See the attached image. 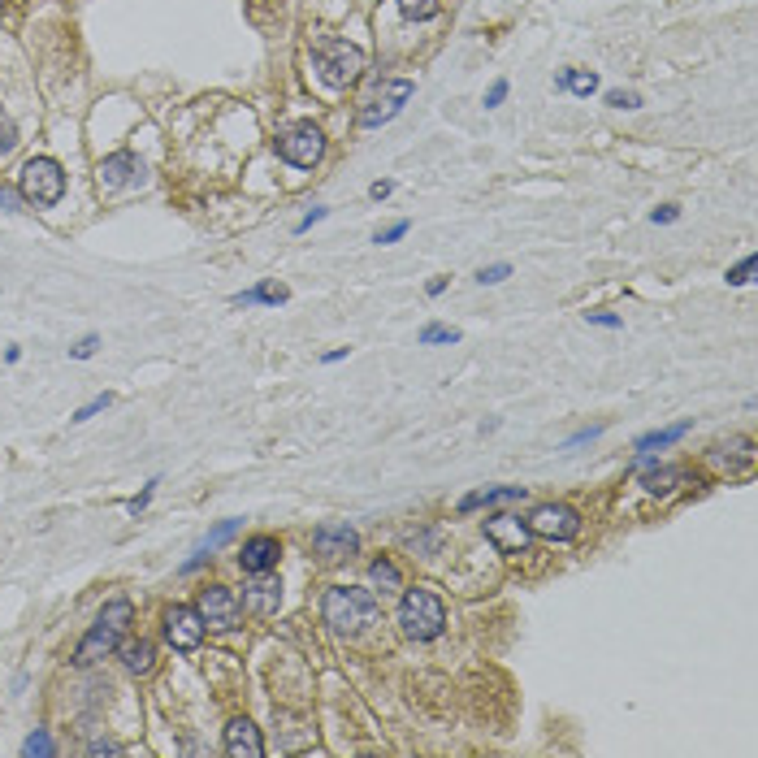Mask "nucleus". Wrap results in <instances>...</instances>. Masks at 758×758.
<instances>
[{"label":"nucleus","mask_w":758,"mask_h":758,"mask_svg":"<svg viewBox=\"0 0 758 758\" xmlns=\"http://www.w3.org/2000/svg\"><path fill=\"white\" fill-rule=\"evenodd\" d=\"M321 615L334 633H360L377 620V594L360 585H329L321 598Z\"/></svg>","instance_id":"f257e3e1"},{"label":"nucleus","mask_w":758,"mask_h":758,"mask_svg":"<svg viewBox=\"0 0 758 758\" xmlns=\"http://www.w3.org/2000/svg\"><path fill=\"white\" fill-rule=\"evenodd\" d=\"M130 620H134L130 598H113V603H105L100 620L91 624V633H87L83 642H79V650H74V663H83V668H87V663H96V659L113 654L117 642H122V633L130 628Z\"/></svg>","instance_id":"f03ea898"},{"label":"nucleus","mask_w":758,"mask_h":758,"mask_svg":"<svg viewBox=\"0 0 758 758\" xmlns=\"http://www.w3.org/2000/svg\"><path fill=\"white\" fill-rule=\"evenodd\" d=\"M399 628L408 633L411 642H433L442 628H447V606L442 598L425 589V585H416L403 594V603H399Z\"/></svg>","instance_id":"7ed1b4c3"},{"label":"nucleus","mask_w":758,"mask_h":758,"mask_svg":"<svg viewBox=\"0 0 758 758\" xmlns=\"http://www.w3.org/2000/svg\"><path fill=\"white\" fill-rule=\"evenodd\" d=\"M317 74L329 87H351L365 74V52L347 40H321L317 43Z\"/></svg>","instance_id":"20e7f679"},{"label":"nucleus","mask_w":758,"mask_h":758,"mask_svg":"<svg viewBox=\"0 0 758 758\" xmlns=\"http://www.w3.org/2000/svg\"><path fill=\"white\" fill-rule=\"evenodd\" d=\"M18 191H22V199L48 208V204H57L65 195V170L52 156H31L18 173Z\"/></svg>","instance_id":"39448f33"},{"label":"nucleus","mask_w":758,"mask_h":758,"mask_svg":"<svg viewBox=\"0 0 758 758\" xmlns=\"http://www.w3.org/2000/svg\"><path fill=\"white\" fill-rule=\"evenodd\" d=\"M278 156L286 165H295V170H312L317 161L325 156V134L312 122H300V126H286L278 134Z\"/></svg>","instance_id":"423d86ee"},{"label":"nucleus","mask_w":758,"mask_h":758,"mask_svg":"<svg viewBox=\"0 0 758 758\" xmlns=\"http://www.w3.org/2000/svg\"><path fill=\"white\" fill-rule=\"evenodd\" d=\"M411 91H416L411 79H390V83H382L373 91V100L360 108V126L377 130V126H386V122H394V117L403 113V105L411 100Z\"/></svg>","instance_id":"0eeeda50"},{"label":"nucleus","mask_w":758,"mask_h":758,"mask_svg":"<svg viewBox=\"0 0 758 758\" xmlns=\"http://www.w3.org/2000/svg\"><path fill=\"white\" fill-rule=\"evenodd\" d=\"M529 533L546 541H572L581 533V516L568 507V503H541L529 516Z\"/></svg>","instance_id":"6e6552de"},{"label":"nucleus","mask_w":758,"mask_h":758,"mask_svg":"<svg viewBox=\"0 0 758 758\" xmlns=\"http://www.w3.org/2000/svg\"><path fill=\"white\" fill-rule=\"evenodd\" d=\"M204 633H208V624H204L199 606L178 603V606H170V611H165V642H170L173 650L191 654V650L204 642Z\"/></svg>","instance_id":"1a4fd4ad"},{"label":"nucleus","mask_w":758,"mask_h":758,"mask_svg":"<svg viewBox=\"0 0 758 758\" xmlns=\"http://www.w3.org/2000/svg\"><path fill=\"white\" fill-rule=\"evenodd\" d=\"M485 541L495 550H503V555H524L533 533H529V520L512 516V512H498V516H485Z\"/></svg>","instance_id":"9d476101"},{"label":"nucleus","mask_w":758,"mask_h":758,"mask_svg":"<svg viewBox=\"0 0 758 758\" xmlns=\"http://www.w3.org/2000/svg\"><path fill=\"white\" fill-rule=\"evenodd\" d=\"M199 615H204V624L217 628V633H226V628L238 624V611L243 603L235 598V589H226V585H208V589H199Z\"/></svg>","instance_id":"9b49d317"},{"label":"nucleus","mask_w":758,"mask_h":758,"mask_svg":"<svg viewBox=\"0 0 758 758\" xmlns=\"http://www.w3.org/2000/svg\"><path fill=\"white\" fill-rule=\"evenodd\" d=\"M312 550L321 555V559H347V555H356L360 550V533L351 529V524H317V533H312Z\"/></svg>","instance_id":"f8f14e48"},{"label":"nucleus","mask_w":758,"mask_h":758,"mask_svg":"<svg viewBox=\"0 0 758 758\" xmlns=\"http://www.w3.org/2000/svg\"><path fill=\"white\" fill-rule=\"evenodd\" d=\"M243 606L252 615H273L282 606V581L273 577V568L269 572H252V585L243 589Z\"/></svg>","instance_id":"ddd939ff"},{"label":"nucleus","mask_w":758,"mask_h":758,"mask_svg":"<svg viewBox=\"0 0 758 758\" xmlns=\"http://www.w3.org/2000/svg\"><path fill=\"white\" fill-rule=\"evenodd\" d=\"M282 559V541L269 538V533H260V538H247L243 541V550H238V568L252 577V572H269V568H278Z\"/></svg>","instance_id":"4468645a"},{"label":"nucleus","mask_w":758,"mask_h":758,"mask_svg":"<svg viewBox=\"0 0 758 758\" xmlns=\"http://www.w3.org/2000/svg\"><path fill=\"white\" fill-rule=\"evenodd\" d=\"M226 754L230 758H264V741L252 719H230L226 724Z\"/></svg>","instance_id":"2eb2a0df"},{"label":"nucleus","mask_w":758,"mask_h":758,"mask_svg":"<svg viewBox=\"0 0 758 758\" xmlns=\"http://www.w3.org/2000/svg\"><path fill=\"white\" fill-rule=\"evenodd\" d=\"M96 178H100V187H126V182H139L143 178V165L134 161V152H117V156H105L100 161V170H96Z\"/></svg>","instance_id":"dca6fc26"},{"label":"nucleus","mask_w":758,"mask_h":758,"mask_svg":"<svg viewBox=\"0 0 758 758\" xmlns=\"http://www.w3.org/2000/svg\"><path fill=\"white\" fill-rule=\"evenodd\" d=\"M490 503H524V485H490V490H473L459 498V512H476Z\"/></svg>","instance_id":"f3484780"},{"label":"nucleus","mask_w":758,"mask_h":758,"mask_svg":"<svg viewBox=\"0 0 758 758\" xmlns=\"http://www.w3.org/2000/svg\"><path fill=\"white\" fill-rule=\"evenodd\" d=\"M122 663H126L130 676H152V668H156V646H152V642H126V646H122Z\"/></svg>","instance_id":"a211bd4d"},{"label":"nucleus","mask_w":758,"mask_h":758,"mask_svg":"<svg viewBox=\"0 0 758 758\" xmlns=\"http://www.w3.org/2000/svg\"><path fill=\"white\" fill-rule=\"evenodd\" d=\"M693 430V421H680V425H671V430H654V433H642L637 438V451L650 455V451H663V447H671V442H680L685 433Z\"/></svg>","instance_id":"6ab92c4d"},{"label":"nucleus","mask_w":758,"mask_h":758,"mask_svg":"<svg viewBox=\"0 0 758 758\" xmlns=\"http://www.w3.org/2000/svg\"><path fill=\"white\" fill-rule=\"evenodd\" d=\"M637 481H642V490H646V495H671V490H676V481H685V473H680V468H663V464H659V468H646Z\"/></svg>","instance_id":"aec40b11"},{"label":"nucleus","mask_w":758,"mask_h":758,"mask_svg":"<svg viewBox=\"0 0 758 758\" xmlns=\"http://www.w3.org/2000/svg\"><path fill=\"white\" fill-rule=\"evenodd\" d=\"M368 581H373V589L377 594H399L403 589V577H399V568L390 559H373V568H368Z\"/></svg>","instance_id":"412c9836"},{"label":"nucleus","mask_w":758,"mask_h":758,"mask_svg":"<svg viewBox=\"0 0 758 758\" xmlns=\"http://www.w3.org/2000/svg\"><path fill=\"white\" fill-rule=\"evenodd\" d=\"M559 91H572V96H594V91H598V74H594V69H563V74H559Z\"/></svg>","instance_id":"4be33fe9"},{"label":"nucleus","mask_w":758,"mask_h":758,"mask_svg":"<svg viewBox=\"0 0 758 758\" xmlns=\"http://www.w3.org/2000/svg\"><path fill=\"white\" fill-rule=\"evenodd\" d=\"M291 300V291L286 286H273V282H264V286H256V291H243V295H235V303H286Z\"/></svg>","instance_id":"5701e85b"},{"label":"nucleus","mask_w":758,"mask_h":758,"mask_svg":"<svg viewBox=\"0 0 758 758\" xmlns=\"http://www.w3.org/2000/svg\"><path fill=\"white\" fill-rule=\"evenodd\" d=\"M394 5H399V14L411 22H425L438 14V0H394Z\"/></svg>","instance_id":"b1692460"},{"label":"nucleus","mask_w":758,"mask_h":758,"mask_svg":"<svg viewBox=\"0 0 758 758\" xmlns=\"http://www.w3.org/2000/svg\"><path fill=\"white\" fill-rule=\"evenodd\" d=\"M433 343H459V329H451V325H425L421 329V347H433Z\"/></svg>","instance_id":"393cba45"},{"label":"nucleus","mask_w":758,"mask_h":758,"mask_svg":"<svg viewBox=\"0 0 758 758\" xmlns=\"http://www.w3.org/2000/svg\"><path fill=\"white\" fill-rule=\"evenodd\" d=\"M22 754H26V758L52 754V736H48V733H31V736H26V745H22Z\"/></svg>","instance_id":"a878e982"},{"label":"nucleus","mask_w":758,"mask_h":758,"mask_svg":"<svg viewBox=\"0 0 758 758\" xmlns=\"http://www.w3.org/2000/svg\"><path fill=\"white\" fill-rule=\"evenodd\" d=\"M108 403H113V399H108V394H96V399H91V403H83V408L74 411V416H69V421H74V425H83V421H91V416H96V411H105Z\"/></svg>","instance_id":"bb28decb"},{"label":"nucleus","mask_w":758,"mask_h":758,"mask_svg":"<svg viewBox=\"0 0 758 758\" xmlns=\"http://www.w3.org/2000/svg\"><path fill=\"white\" fill-rule=\"evenodd\" d=\"M507 278H512V264H490V269H481V273H476L481 286H498V282H507Z\"/></svg>","instance_id":"cd10ccee"},{"label":"nucleus","mask_w":758,"mask_h":758,"mask_svg":"<svg viewBox=\"0 0 758 758\" xmlns=\"http://www.w3.org/2000/svg\"><path fill=\"white\" fill-rule=\"evenodd\" d=\"M606 105L611 108H637L642 105V96H637V91H606Z\"/></svg>","instance_id":"c85d7f7f"},{"label":"nucleus","mask_w":758,"mask_h":758,"mask_svg":"<svg viewBox=\"0 0 758 758\" xmlns=\"http://www.w3.org/2000/svg\"><path fill=\"white\" fill-rule=\"evenodd\" d=\"M18 143V130H14V122L5 117V108H0V152H9Z\"/></svg>","instance_id":"c756f323"},{"label":"nucleus","mask_w":758,"mask_h":758,"mask_svg":"<svg viewBox=\"0 0 758 758\" xmlns=\"http://www.w3.org/2000/svg\"><path fill=\"white\" fill-rule=\"evenodd\" d=\"M442 546V533H421V538H408V550H438Z\"/></svg>","instance_id":"7c9ffc66"},{"label":"nucleus","mask_w":758,"mask_h":758,"mask_svg":"<svg viewBox=\"0 0 758 758\" xmlns=\"http://www.w3.org/2000/svg\"><path fill=\"white\" fill-rule=\"evenodd\" d=\"M750 278H754V256H745V260H741V264L733 269V273H728V282H733V286H745Z\"/></svg>","instance_id":"2f4dec72"},{"label":"nucleus","mask_w":758,"mask_h":758,"mask_svg":"<svg viewBox=\"0 0 758 758\" xmlns=\"http://www.w3.org/2000/svg\"><path fill=\"white\" fill-rule=\"evenodd\" d=\"M408 230H411L408 221H394V226H390V230H382V235L373 238V243H382V247H386V243H399V238L408 235Z\"/></svg>","instance_id":"473e14b6"},{"label":"nucleus","mask_w":758,"mask_h":758,"mask_svg":"<svg viewBox=\"0 0 758 758\" xmlns=\"http://www.w3.org/2000/svg\"><path fill=\"white\" fill-rule=\"evenodd\" d=\"M585 321L589 325H603V329H620V317H615V312H585Z\"/></svg>","instance_id":"72a5a7b5"},{"label":"nucleus","mask_w":758,"mask_h":758,"mask_svg":"<svg viewBox=\"0 0 758 758\" xmlns=\"http://www.w3.org/2000/svg\"><path fill=\"white\" fill-rule=\"evenodd\" d=\"M503 100H507V79H498V83L485 91V108H498Z\"/></svg>","instance_id":"f704fd0d"},{"label":"nucleus","mask_w":758,"mask_h":758,"mask_svg":"<svg viewBox=\"0 0 758 758\" xmlns=\"http://www.w3.org/2000/svg\"><path fill=\"white\" fill-rule=\"evenodd\" d=\"M96 347H100V338H96V334H87V338L74 347L69 356H74V360H87V356H96Z\"/></svg>","instance_id":"c9c22d12"},{"label":"nucleus","mask_w":758,"mask_h":758,"mask_svg":"<svg viewBox=\"0 0 758 758\" xmlns=\"http://www.w3.org/2000/svg\"><path fill=\"white\" fill-rule=\"evenodd\" d=\"M676 217H680V208H676V204H663V208H654V213H650V221H654V226H659V221L668 226V221H676Z\"/></svg>","instance_id":"e433bc0d"},{"label":"nucleus","mask_w":758,"mask_h":758,"mask_svg":"<svg viewBox=\"0 0 758 758\" xmlns=\"http://www.w3.org/2000/svg\"><path fill=\"white\" fill-rule=\"evenodd\" d=\"M390 191H394V182H373V187H368V195H373V199H386Z\"/></svg>","instance_id":"4c0bfd02"},{"label":"nucleus","mask_w":758,"mask_h":758,"mask_svg":"<svg viewBox=\"0 0 758 758\" xmlns=\"http://www.w3.org/2000/svg\"><path fill=\"white\" fill-rule=\"evenodd\" d=\"M91 754H122V745H113V741H96V745H91Z\"/></svg>","instance_id":"58836bf2"},{"label":"nucleus","mask_w":758,"mask_h":758,"mask_svg":"<svg viewBox=\"0 0 758 758\" xmlns=\"http://www.w3.org/2000/svg\"><path fill=\"white\" fill-rule=\"evenodd\" d=\"M321 217H325V208H312V213H308V217L300 221V226H295V235H303V230H308L312 221H321Z\"/></svg>","instance_id":"ea45409f"},{"label":"nucleus","mask_w":758,"mask_h":758,"mask_svg":"<svg viewBox=\"0 0 758 758\" xmlns=\"http://www.w3.org/2000/svg\"><path fill=\"white\" fill-rule=\"evenodd\" d=\"M347 351H351V347H338V351H325L321 360H325V365H338V360H347Z\"/></svg>","instance_id":"a19ab883"},{"label":"nucleus","mask_w":758,"mask_h":758,"mask_svg":"<svg viewBox=\"0 0 758 758\" xmlns=\"http://www.w3.org/2000/svg\"><path fill=\"white\" fill-rule=\"evenodd\" d=\"M425 291H430V295H442V291H447V278H433Z\"/></svg>","instance_id":"79ce46f5"}]
</instances>
